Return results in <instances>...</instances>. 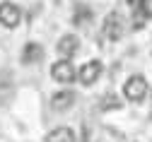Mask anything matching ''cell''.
<instances>
[{"instance_id": "cell-8", "label": "cell", "mask_w": 152, "mask_h": 142, "mask_svg": "<svg viewBox=\"0 0 152 142\" xmlns=\"http://www.w3.org/2000/svg\"><path fill=\"white\" fill-rule=\"evenodd\" d=\"M41 58H44V48L39 44H27L22 48V63L24 65H34V63H41Z\"/></svg>"}, {"instance_id": "cell-9", "label": "cell", "mask_w": 152, "mask_h": 142, "mask_svg": "<svg viewBox=\"0 0 152 142\" xmlns=\"http://www.w3.org/2000/svg\"><path fill=\"white\" fill-rule=\"evenodd\" d=\"M46 142H75V133L70 128H56L46 135Z\"/></svg>"}, {"instance_id": "cell-2", "label": "cell", "mask_w": 152, "mask_h": 142, "mask_svg": "<svg viewBox=\"0 0 152 142\" xmlns=\"http://www.w3.org/2000/svg\"><path fill=\"white\" fill-rule=\"evenodd\" d=\"M123 94L128 101H142L147 94V79L142 75H133L128 77V82L123 84Z\"/></svg>"}, {"instance_id": "cell-7", "label": "cell", "mask_w": 152, "mask_h": 142, "mask_svg": "<svg viewBox=\"0 0 152 142\" xmlns=\"http://www.w3.org/2000/svg\"><path fill=\"white\" fill-rule=\"evenodd\" d=\"M72 104H75V92H70V89H63L58 94H53V99H51V106L56 111H68Z\"/></svg>"}, {"instance_id": "cell-1", "label": "cell", "mask_w": 152, "mask_h": 142, "mask_svg": "<svg viewBox=\"0 0 152 142\" xmlns=\"http://www.w3.org/2000/svg\"><path fill=\"white\" fill-rule=\"evenodd\" d=\"M51 77L56 79V82H61V84H70V82L77 79V70H75V65L70 63V60L61 58L58 63L51 65Z\"/></svg>"}, {"instance_id": "cell-4", "label": "cell", "mask_w": 152, "mask_h": 142, "mask_svg": "<svg viewBox=\"0 0 152 142\" xmlns=\"http://www.w3.org/2000/svg\"><path fill=\"white\" fill-rule=\"evenodd\" d=\"M102 34H104V39H109V41H118V39L123 36V19L118 17V12H109L106 15Z\"/></svg>"}, {"instance_id": "cell-3", "label": "cell", "mask_w": 152, "mask_h": 142, "mask_svg": "<svg viewBox=\"0 0 152 142\" xmlns=\"http://www.w3.org/2000/svg\"><path fill=\"white\" fill-rule=\"evenodd\" d=\"M22 22V10L15 3H0V24L5 29H17Z\"/></svg>"}, {"instance_id": "cell-11", "label": "cell", "mask_w": 152, "mask_h": 142, "mask_svg": "<svg viewBox=\"0 0 152 142\" xmlns=\"http://www.w3.org/2000/svg\"><path fill=\"white\" fill-rule=\"evenodd\" d=\"M102 109L104 111H111V109H121V101L116 99V96H104V101H102Z\"/></svg>"}, {"instance_id": "cell-5", "label": "cell", "mask_w": 152, "mask_h": 142, "mask_svg": "<svg viewBox=\"0 0 152 142\" xmlns=\"http://www.w3.org/2000/svg\"><path fill=\"white\" fill-rule=\"evenodd\" d=\"M99 75H102V63H99V60H89V63H85V65L80 68L77 79H80V84L89 87V84H94V82L99 79Z\"/></svg>"}, {"instance_id": "cell-6", "label": "cell", "mask_w": 152, "mask_h": 142, "mask_svg": "<svg viewBox=\"0 0 152 142\" xmlns=\"http://www.w3.org/2000/svg\"><path fill=\"white\" fill-rule=\"evenodd\" d=\"M58 55L61 58H65V60H70L72 55H77L80 53V39L75 36V34H65V36H61V41H58Z\"/></svg>"}, {"instance_id": "cell-12", "label": "cell", "mask_w": 152, "mask_h": 142, "mask_svg": "<svg viewBox=\"0 0 152 142\" xmlns=\"http://www.w3.org/2000/svg\"><path fill=\"white\" fill-rule=\"evenodd\" d=\"M140 10L145 17H152V0H140Z\"/></svg>"}, {"instance_id": "cell-10", "label": "cell", "mask_w": 152, "mask_h": 142, "mask_svg": "<svg viewBox=\"0 0 152 142\" xmlns=\"http://www.w3.org/2000/svg\"><path fill=\"white\" fill-rule=\"evenodd\" d=\"M89 19H92V10H87V7H77V12H75V17H72V22L77 24V27H85Z\"/></svg>"}]
</instances>
